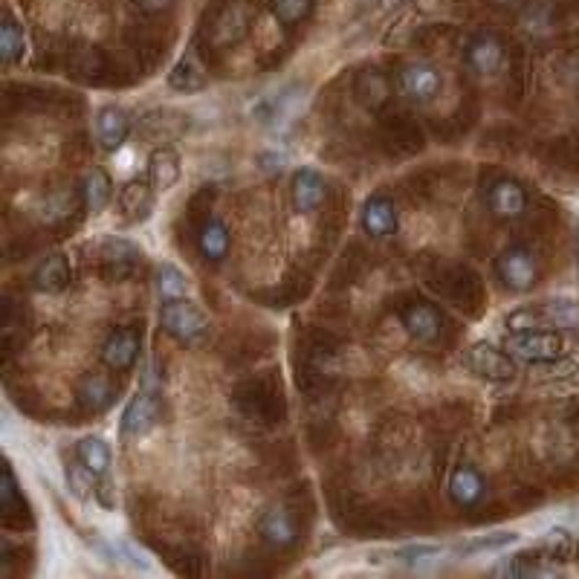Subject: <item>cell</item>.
I'll list each match as a JSON object with an SVG mask.
<instances>
[{
    "mask_svg": "<svg viewBox=\"0 0 579 579\" xmlns=\"http://www.w3.org/2000/svg\"><path fill=\"white\" fill-rule=\"evenodd\" d=\"M542 551H548L556 562H562L565 556H571V551H574V539L565 530H553V533H548V542H545Z\"/></svg>",
    "mask_w": 579,
    "mask_h": 579,
    "instance_id": "836d02e7",
    "label": "cell"
},
{
    "mask_svg": "<svg viewBox=\"0 0 579 579\" xmlns=\"http://www.w3.org/2000/svg\"><path fill=\"white\" fill-rule=\"evenodd\" d=\"M139 351H142V333L137 328H116L102 345V362L116 374H125L137 365Z\"/></svg>",
    "mask_w": 579,
    "mask_h": 579,
    "instance_id": "7c38bea8",
    "label": "cell"
},
{
    "mask_svg": "<svg viewBox=\"0 0 579 579\" xmlns=\"http://www.w3.org/2000/svg\"><path fill=\"white\" fill-rule=\"evenodd\" d=\"M487 496V481L472 464H461L449 475V498L461 507V510H472L478 507Z\"/></svg>",
    "mask_w": 579,
    "mask_h": 579,
    "instance_id": "9a60e30c",
    "label": "cell"
},
{
    "mask_svg": "<svg viewBox=\"0 0 579 579\" xmlns=\"http://www.w3.org/2000/svg\"><path fill=\"white\" fill-rule=\"evenodd\" d=\"M113 197V180L108 177V171L105 168H93V171H87V177H84L82 183V203L87 212H102L108 203H111Z\"/></svg>",
    "mask_w": 579,
    "mask_h": 579,
    "instance_id": "484cf974",
    "label": "cell"
},
{
    "mask_svg": "<svg viewBox=\"0 0 579 579\" xmlns=\"http://www.w3.org/2000/svg\"><path fill=\"white\" fill-rule=\"evenodd\" d=\"M519 542V533H490V536H481L475 542H467L461 545V553H481V551H501L507 545H516Z\"/></svg>",
    "mask_w": 579,
    "mask_h": 579,
    "instance_id": "d6a6232c",
    "label": "cell"
},
{
    "mask_svg": "<svg viewBox=\"0 0 579 579\" xmlns=\"http://www.w3.org/2000/svg\"><path fill=\"white\" fill-rule=\"evenodd\" d=\"M160 325L163 331L177 339L180 345H197L206 339L209 333V316L197 307L194 302H189L186 296L183 299H171V302H163L160 307Z\"/></svg>",
    "mask_w": 579,
    "mask_h": 579,
    "instance_id": "6da1fadb",
    "label": "cell"
},
{
    "mask_svg": "<svg viewBox=\"0 0 579 579\" xmlns=\"http://www.w3.org/2000/svg\"><path fill=\"white\" fill-rule=\"evenodd\" d=\"M76 458H79V464H84L96 478H102V475H108V469H111V446L102 441L99 435H90V438L79 441Z\"/></svg>",
    "mask_w": 579,
    "mask_h": 579,
    "instance_id": "83f0119b",
    "label": "cell"
},
{
    "mask_svg": "<svg viewBox=\"0 0 579 579\" xmlns=\"http://www.w3.org/2000/svg\"><path fill=\"white\" fill-rule=\"evenodd\" d=\"M467 368L472 374L493 380V383H510L516 377V359L507 354V348L501 351L490 342H475L467 351Z\"/></svg>",
    "mask_w": 579,
    "mask_h": 579,
    "instance_id": "5b68a950",
    "label": "cell"
},
{
    "mask_svg": "<svg viewBox=\"0 0 579 579\" xmlns=\"http://www.w3.org/2000/svg\"><path fill=\"white\" fill-rule=\"evenodd\" d=\"M229 247H232V235L226 229V223L218 221V218H209L203 221V226L197 229V249L206 261L212 264H221L223 258L229 255Z\"/></svg>",
    "mask_w": 579,
    "mask_h": 579,
    "instance_id": "cb8c5ba5",
    "label": "cell"
},
{
    "mask_svg": "<svg viewBox=\"0 0 579 579\" xmlns=\"http://www.w3.org/2000/svg\"><path fill=\"white\" fill-rule=\"evenodd\" d=\"M137 3L139 12H145V15H160V12H166L174 6V0H134Z\"/></svg>",
    "mask_w": 579,
    "mask_h": 579,
    "instance_id": "d590c367",
    "label": "cell"
},
{
    "mask_svg": "<svg viewBox=\"0 0 579 579\" xmlns=\"http://www.w3.org/2000/svg\"><path fill=\"white\" fill-rule=\"evenodd\" d=\"M400 322L417 342H435L441 336V313L429 302H409L400 307Z\"/></svg>",
    "mask_w": 579,
    "mask_h": 579,
    "instance_id": "4fadbf2b",
    "label": "cell"
},
{
    "mask_svg": "<svg viewBox=\"0 0 579 579\" xmlns=\"http://www.w3.org/2000/svg\"><path fill=\"white\" fill-rule=\"evenodd\" d=\"M539 310H542L548 325L565 328V331H579V302H574V299H553V302L542 304Z\"/></svg>",
    "mask_w": 579,
    "mask_h": 579,
    "instance_id": "f546056e",
    "label": "cell"
},
{
    "mask_svg": "<svg viewBox=\"0 0 579 579\" xmlns=\"http://www.w3.org/2000/svg\"><path fill=\"white\" fill-rule=\"evenodd\" d=\"M148 180L154 183L157 192H168V189L177 186V180H180V157H177L174 148L160 145V148L151 151V157H148Z\"/></svg>",
    "mask_w": 579,
    "mask_h": 579,
    "instance_id": "603a6c76",
    "label": "cell"
},
{
    "mask_svg": "<svg viewBox=\"0 0 579 579\" xmlns=\"http://www.w3.org/2000/svg\"><path fill=\"white\" fill-rule=\"evenodd\" d=\"M359 223H362L365 235H371L374 241H383V238L397 232V223H400L397 203H394L388 194H371V197L362 203Z\"/></svg>",
    "mask_w": 579,
    "mask_h": 579,
    "instance_id": "30bf717a",
    "label": "cell"
},
{
    "mask_svg": "<svg viewBox=\"0 0 579 579\" xmlns=\"http://www.w3.org/2000/svg\"><path fill=\"white\" fill-rule=\"evenodd\" d=\"M18 507H24L27 510V501L21 496V487H18V478H15V469L3 467V478H0V510H3V516L9 519Z\"/></svg>",
    "mask_w": 579,
    "mask_h": 579,
    "instance_id": "1f68e13d",
    "label": "cell"
},
{
    "mask_svg": "<svg viewBox=\"0 0 579 579\" xmlns=\"http://www.w3.org/2000/svg\"><path fill=\"white\" fill-rule=\"evenodd\" d=\"M290 197H293V206L296 212L310 215L316 212L325 200H328V183L319 171L313 168H302L293 174V186H290Z\"/></svg>",
    "mask_w": 579,
    "mask_h": 579,
    "instance_id": "5bb4252c",
    "label": "cell"
},
{
    "mask_svg": "<svg viewBox=\"0 0 579 579\" xmlns=\"http://www.w3.org/2000/svg\"><path fill=\"white\" fill-rule=\"evenodd\" d=\"M354 93H357L359 105L368 111H383L391 99V82L386 79V73L380 70H362L354 82Z\"/></svg>",
    "mask_w": 579,
    "mask_h": 579,
    "instance_id": "7402d4cb",
    "label": "cell"
},
{
    "mask_svg": "<svg viewBox=\"0 0 579 579\" xmlns=\"http://www.w3.org/2000/svg\"><path fill=\"white\" fill-rule=\"evenodd\" d=\"M93 496L99 498L105 507H113L116 504V498H113V487L111 481H108V475H102L99 481H96V490H93Z\"/></svg>",
    "mask_w": 579,
    "mask_h": 579,
    "instance_id": "8d00e7d4",
    "label": "cell"
},
{
    "mask_svg": "<svg viewBox=\"0 0 579 579\" xmlns=\"http://www.w3.org/2000/svg\"><path fill=\"white\" fill-rule=\"evenodd\" d=\"M441 548H435V545H412V548H403V551H397L394 556L400 559V562H406V565H417V562H426V559H435V556H441Z\"/></svg>",
    "mask_w": 579,
    "mask_h": 579,
    "instance_id": "e575fe53",
    "label": "cell"
},
{
    "mask_svg": "<svg viewBox=\"0 0 579 579\" xmlns=\"http://www.w3.org/2000/svg\"><path fill=\"white\" fill-rule=\"evenodd\" d=\"M142 261V249L125 238H108L99 244V264H102V276L108 281H119L128 278Z\"/></svg>",
    "mask_w": 579,
    "mask_h": 579,
    "instance_id": "9c48e42d",
    "label": "cell"
},
{
    "mask_svg": "<svg viewBox=\"0 0 579 579\" xmlns=\"http://www.w3.org/2000/svg\"><path fill=\"white\" fill-rule=\"evenodd\" d=\"M498 281L513 290V293H527L539 281V258L527 244H510L498 252L496 258Z\"/></svg>",
    "mask_w": 579,
    "mask_h": 579,
    "instance_id": "7a4b0ae2",
    "label": "cell"
},
{
    "mask_svg": "<svg viewBox=\"0 0 579 579\" xmlns=\"http://www.w3.org/2000/svg\"><path fill=\"white\" fill-rule=\"evenodd\" d=\"M551 562H556V559L548 551L519 553V556H510L498 568H493V577H548V574H559Z\"/></svg>",
    "mask_w": 579,
    "mask_h": 579,
    "instance_id": "e0dca14e",
    "label": "cell"
},
{
    "mask_svg": "<svg viewBox=\"0 0 579 579\" xmlns=\"http://www.w3.org/2000/svg\"><path fill=\"white\" fill-rule=\"evenodd\" d=\"M154 192H157L154 183L145 180V177L128 180V183L122 186V192H119V209H122V215H125L128 221L145 218V215L151 212V206H154Z\"/></svg>",
    "mask_w": 579,
    "mask_h": 579,
    "instance_id": "44dd1931",
    "label": "cell"
},
{
    "mask_svg": "<svg viewBox=\"0 0 579 579\" xmlns=\"http://www.w3.org/2000/svg\"><path fill=\"white\" fill-rule=\"evenodd\" d=\"M154 287H157V296H160L163 302L183 299V296L189 293V281H186V276H183L174 264H160V267H157Z\"/></svg>",
    "mask_w": 579,
    "mask_h": 579,
    "instance_id": "4dcf8cb0",
    "label": "cell"
},
{
    "mask_svg": "<svg viewBox=\"0 0 579 579\" xmlns=\"http://www.w3.org/2000/svg\"><path fill=\"white\" fill-rule=\"evenodd\" d=\"M79 403H82L87 412H105L116 400V383H113L108 374H99V371H90L79 380Z\"/></svg>",
    "mask_w": 579,
    "mask_h": 579,
    "instance_id": "d6986e66",
    "label": "cell"
},
{
    "mask_svg": "<svg viewBox=\"0 0 579 579\" xmlns=\"http://www.w3.org/2000/svg\"><path fill=\"white\" fill-rule=\"evenodd\" d=\"M73 281V270H70V261L64 252H56L50 258H44L38 264V270L32 273V287L41 290V293H61L67 290Z\"/></svg>",
    "mask_w": 579,
    "mask_h": 579,
    "instance_id": "ffe728a7",
    "label": "cell"
},
{
    "mask_svg": "<svg viewBox=\"0 0 579 579\" xmlns=\"http://www.w3.org/2000/svg\"><path fill=\"white\" fill-rule=\"evenodd\" d=\"M313 6H316V0H270L273 18L287 29L304 24L313 15Z\"/></svg>",
    "mask_w": 579,
    "mask_h": 579,
    "instance_id": "f1b7e54d",
    "label": "cell"
},
{
    "mask_svg": "<svg viewBox=\"0 0 579 579\" xmlns=\"http://www.w3.org/2000/svg\"><path fill=\"white\" fill-rule=\"evenodd\" d=\"M163 420V403L154 391H139L122 414V438H142Z\"/></svg>",
    "mask_w": 579,
    "mask_h": 579,
    "instance_id": "52a82bcc",
    "label": "cell"
},
{
    "mask_svg": "<svg viewBox=\"0 0 579 579\" xmlns=\"http://www.w3.org/2000/svg\"><path fill=\"white\" fill-rule=\"evenodd\" d=\"M258 533L261 539L273 548V551H290L296 542H299V522L290 510L284 507H270L261 513L258 519Z\"/></svg>",
    "mask_w": 579,
    "mask_h": 579,
    "instance_id": "8fae6325",
    "label": "cell"
},
{
    "mask_svg": "<svg viewBox=\"0 0 579 579\" xmlns=\"http://www.w3.org/2000/svg\"><path fill=\"white\" fill-rule=\"evenodd\" d=\"M464 64L472 76H496L504 64V41L496 32H475L464 47Z\"/></svg>",
    "mask_w": 579,
    "mask_h": 579,
    "instance_id": "8992f818",
    "label": "cell"
},
{
    "mask_svg": "<svg viewBox=\"0 0 579 579\" xmlns=\"http://www.w3.org/2000/svg\"><path fill=\"white\" fill-rule=\"evenodd\" d=\"M206 82H209L206 79V67L200 64V58L194 56V53H186L168 73L171 90H180V93H197V90L206 87Z\"/></svg>",
    "mask_w": 579,
    "mask_h": 579,
    "instance_id": "d4e9b609",
    "label": "cell"
},
{
    "mask_svg": "<svg viewBox=\"0 0 579 579\" xmlns=\"http://www.w3.org/2000/svg\"><path fill=\"white\" fill-rule=\"evenodd\" d=\"M249 21H252V15H249L247 3H241V0H238V3H229L221 15H218L215 27H212V41H215L218 47L238 44V41L247 35Z\"/></svg>",
    "mask_w": 579,
    "mask_h": 579,
    "instance_id": "ac0fdd59",
    "label": "cell"
},
{
    "mask_svg": "<svg viewBox=\"0 0 579 579\" xmlns=\"http://www.w3.org/2000/svg\"><path fill=\"white\" fill-rule=\"evenodd\" d=\"M397 87L412 105L423 108V105H432L441 96L443 76L441 70L429 61H409L397 73Z\"/></svg>",
    "mask_w": 579,
    "mask_h": 579,
    "instance_id": "277c9868",
    "label": "cell"
},
{
    "mask_svg": "<svg viewBox=\"0 0 579 579\" xmlns=\"http://www.w3.org/2000/svg\"><path fill=\"white\" fill-rule=\"evenodd\" d=\"M507 354L513 359H522L527 365H542L551 359L562 357V336L556 331H542V328H530V331H516L507 336Z\"/></svg>",
    "mask_w": 579,
    "mask_h": 579,
    "instance_id": "3957f363",
    "label": "cell"
},
{
    "mask_svg": "<svg viewBox=\"0 0 579 579\" xmlns=\"http://www.w3.org/2000/svg\"><path fill=\"white\" fill-rule=\"evenodd\" d=\"M487 209L496 221H519L527 212V192L519 180L498 177L487 189Z\"/></svg>",
    "mask_w": 579,
    "mask_h": 579,
    "instance_id": "ba28073f",
    "label": "cell"
},
{
    "mask_svg": "<svg viewBox=\"0 0 579 579\" xmlns=\"http://www.w3.org/2000/svg\"><path fill=\"white\" fill-rule=\"evenodd\" d=\"M27 53V35L24 27L18 24V18L12 12H3V24H0V61L9 67L18 58Z\"/></svg>",
    "mask_w": 579,
    "mask_h": 579,
    "instance_id": "4316f807",
    "label": "cell"
},
{
    "mask_svg": "<svg viewBox=\"0 0 579 579\" xmlns=\"http://www.w3.org/2000/svg\"><path fill=\"white\" fill-rule=\"evenodd\" d=\"M131 134V116L119 105H105L96 113V139L105 151H119Z\"/></svg>",
    "mask_w": 579,
    "mask_h": 579,
    "instance_id": "2e32d148",
    "label": "cell"
}]
</instances>
